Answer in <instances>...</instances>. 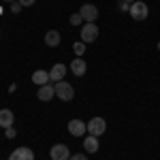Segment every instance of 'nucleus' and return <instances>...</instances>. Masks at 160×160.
<instances>
[{
  "label": "nucleus",
  "mask_w": 160,
  "mask_h": 160,
  "mask_svg": "<svg viewBox=\"0 0 160 160\" xmlns=\"http://www.w3.org/2000/svg\"><path fill=\"white\" fill-rule=\"evenodd\" d=\"M56 96H58L60 100H64V102L73 100V98H75L73 86H71L68 81H58V83H56Z\"/></svg>",
  "instance_id": "1"
},
{
  "label": "nucleus",
  "mask_w": 160,
  "mask_h": 160,
  "mask_svg": "<svg viewBox=\"0 0 160 160\" xmlns=\"http://www.w3.org/2000/svg\"><path fill=\"white\" fill-rule=\"evenodd\" d=\"M130 17L132 19H137V22H143V19H148V15H149V9H148V4L145 2H141V0H137V2H132L130 4Z\"/></svg>",
  "instance_id": "2"
},
{
  "label": "nucleus",
  "mask_w": 160,
  "mask_h": 160,
  "mask_svg": "<svg viewBox=\"0 0 160 160\" xmlns=\"http://www.w3.org/2000/svg\"><path fill=\"white\" fill-rule=\"evenodd\" d=\"M105 130H107V122H105L102 118H92V120L88 122V132H90V135L100 137Z\"/></svg>",
  "instance_id": "3"
},
{
  "label": "nucleus",
  "mask_w": 160,
  "mask_h": 160,
  "mask_svg": "<svg viewBox=\"0 0 160 160\" xmlns=\"http://www.w3.org/2000/svg\"><path fill=\"white\" fill-rule=\"evenodd\" d=\"M49 156H51V160H68L71 158V149L66 148L64 143H56L49 149Z\"/></svg>",
  "instance_id": "4"
},
{
  "label": "nucleus",
  "mask_w": 160,
  "mask_h": 160,
  "mask_svg": "<svg viewBox=\"0 0 160 160\" xmlns=\"http://www.w3.org/2000/svg\"><path fill=\"white\" fill-rule=\"evenodd\" d=\"M98 38V26L96 24H86L81 28V41L83 43H94Z\"/></svg>",
  "instance_id": "5"
},
{
  "label": "nucleus",
  "mask_w": 160,
  "mask_h": 160,
  "mask_svg": "<svg viewBox=\"0 0 160 160\" xmlns=\"http://www.w3.org/2000/svg\"><path fill=\"white\" fill-rule=\"evenodd\" d=\"M79 13H81V17H83L86 24H94L96 17H98V9H96L94 4H83V7L79 9Z\"/></svg>",
  "instance_id": "6"
},
{
  "label": "nucleus",
  "mask_w": 160,
  "mask_h": 160,
  "mask_svg": "<svg viewBox=\"0 0 160 160\" xmlns=\"http://www.w3.org/2000/svg\"><path fill=\"white\" fill-rule=\"evenodd\" d=\"M9 160H34V152L30 148H17L11 152Z\"/></svg>",
  "instance_id": "7"
},
{
  "label": "nucleus",
  "mask_w": 160,
  "mask_h": 160,
  "mask_svg": "<svg viewBox=\"0 0 160 160\" xmlns=\"http://www.w3.org/2000/svg\"><path fill=\"white\" fill-rule=\"evenodd\" d=\"M68 132L73 137H81L83 132H88V124L81 122V120H71L68 122Z\"/></svg>",
  "instance_id": "8"
},
{
  "label": "nucleus",
  "mask_w": 160,
  "mask_h": 160,
  "mask_svg": "<svg viewBox=\"0 0 160 160\" xmlns=\"http://www.w3.org/2000/svg\"><path fill=\"white\" fill-rule=\"evenodd\" d=\"M71 71H73L75 77H83V75H86V71H88L86 60H83V58H75V60L71 62Z\"/></svg>",
  "instance_id": "9"
},
{
  "label": "nucleus",
  "mask_w": 160,
  "mask_h": 160,
  "mask_svg": "<svg viewBox=\"0 0 160 160\" xmlns=\"http://www.w3.org/2000/svg\"><path fill=\"white\" fill-rule=\"evenodd\" d=\"M64 75H66V66H64V64L58 62V64H53V66H51V71H49V79H51V81H56V83H58V81L64 79Z\"/></svg>",
  "instance_id": "10"
},
{
  "label": "nucleus",
  "mask_w": 160,
  "mask_h": 160,
  "mask_svg": "<svg viewBox=\"0 0 160 160\" xmlns=\"http://www.w3.org/2000/svg\"><path fill=\"white\" fill-rule=\"evenodd\" d=\"M38 98L43 100V102H47V100H51L53 96H56V86H49V83H45V86L38 88Z\"/></svg>",
  "instance_id": "11"
},
{
  "label": "nucleus",
  "mask_w": 160,
  "mask_h": 160,
  "mask_svg": "<svg viewBox=\"0 0 160 160\" xmlns=\"http://www.w3.org/2000/svg\"><path fill=\"white\" fill-rule=\"evenodd\" d=\"M83 148H86V152L88 154H96L98 152V137H94V135H90V137H86L83 139Z\"/></svg>",
  "instance_id": "12"
},
{
  "label": "nucleus",
  "mask_w": 160,
  "mask_h": 160,
  "mask_svg": "<svg viewBox=\"0 0 160 160\" xmlns=\"http://www.w3.org/2000/svg\"><path fill=\"white\" fill-rule=\"evenodd\" d=\"M60 41H62V37H60L58 30H49V32L45 34V45H47V47H58Z\"/></svg>",
  "instance_id": "13"
},
{
  "label": "nucleus",
  "mask_w": 160,
  "mask_h": 160,
  "mask_svg": "<svg viewBox=\"0 0 160 160\" xmlns=\"http://www.w3.org/2000/svg\"><path fill=\"white\" fill-rule=\"evenodd\" d=\"M32 81L41 88V86H45V83H49L51 79H49V73H47V71H34V73H32Z\"/></svg>",
  "instance_id": "14"
},
{
  "label": "nucleus",
  "mask_w": 160,
  "mask_h": 160,
  "mask_svg": "<svg viewBox=\"0 0 160 160\" xmlns=\"http://www.w3.org/2000/svg\"><path fill=\"white\" fill-rule=\"evenodd\" d=\"M0 126L2 128H11L13 126V111H9V109L0 111Z\"/></svg>",
  "instance_id": "15"
},
{
  "label": "nucleus",
  "mask_w": 160,
  "mask_h": 160,
  "mask_svg": "<svg viewBox=\"0 0 160 160\" xmlns=\"http://www.w3.org/2000/svg\"><path fill=\"white\" fill-rule=\"evenodd\" d=\"M73 51L77 53V58H81V56L86 53V43H83V41H79V43H75V45H73Z\"/></svg>",
  "instance_id": "16"
},
{
  "label": "nucleus",
  "mask_w": 160,
  "mask_h": 160,
  "mask_svg": "<svg viewBox=\"0 0 160 160\" xmlns=\"http://www.w3.org/2000/svg\"><path fill=\"white\" fill-rule=\"evenodd\" d=\"M68 22H71V24H73V26H79V24H81V22H83V17H81V13H73Z\"/></svg>",
  "instance_id": "17"
},
{
  "label": "nucleus",
  "mask_w": 160,
  "mask_h": 160,
  "mask_svg": "<svg viewBox=\"0 0 160 160\" xmlns=\"http://www.w3.org/2000/svg\"><path fill=\"white\" fill-rule=\"evenodd\" d=\"M22 9H24V7H22L19 2H11V13H19Z\"/></svg>",
  "instance_id": "18"
},
{
  "label": "nucleus",
  "mask_w": 160,
  "mask_h": 160,
  "mask_svg": "<svg viewBox=\"0 0 160 160\" xmlns=\"http://www.w3.org/2000/svg\"><path fill=\"white\" fill-rule=\"evenodd\" d=\"M4 135H7V139H13V137L17 135V132H15V128L11 126V128H4Z\"/></svg>",
  "instance_id": "19"
},
{
  "label": "nucleus",
  "mask_w": 160,
  "mask_h": 160,
  "mask_svg": "<svg viewBox=\"0 0 160 160\" xmlns=\"http://www.w3.org/2000/svg\"><path fill=\"white\" fill-rule=\"evenodd\" d=\"M17 2H19L22 7H32V4H34L37 0H17Z\"/></svg>",
  "instance_id": "20"
},
{
  "label": "nucleus",
  "mask_w": 160,
  "mask_h": 160,
  "mask_svg": "<svg viewBox=\"0 0 160 160\" xmlns=\"http://www.w3.org/2000/svg\"><path fill=\"white\" fill-rule=\"evenodd\" d=\"M68 160H88V158L83 156V154H75V156H71Z\"/></svg>",
  "instance_id": "21"
},
{
  "label": "nucleus",
  "mask_w": 160,
  "mask_h": 160,
  "mask_svg": "<svg viewBox=\"0 0 160 160\" xmlns=\"http://www.w3.org/2000/svg\"><path fill=\"white\" fill-rule=\"evenodd\" d=\"M120 11H130V4H126V2H120Z\"/></svg>",
  "instance_id": "22"
},
{
  "label": "nucleus",
  "mask_w": 160,
  "mask_h": 160,
  "mask_svg": "<svg viewBox=\"0 0 160 160\" xmlns=\"http://www.w3.org/2000/svg\"><path fill=\"white\" fill-rule=\"evenodd\" d=\"M122 2H126V4H132V2H137V0H122Z\"/></svg>",
  "instance_id": "23"
},
{
  "label": "nucleus",
  "mask_w": 160,
  "mask_h": 160,
  "mask_svg": "<svg viewBox=\"0 0 160 160\" xmlns=\"http://www.w3.org/2000/svg\"><path fill=\"white\" fill-rule=\"evenodd\" d=\"M2 2H17V0H2Z\"/></svg>",
  "instance_id": "24"
},
{
  "label": "nucleus",
  "mask_w": 160,
  "mask_h": 160,
  "mask_svg": "<svg viewBox=\"0 0 160 160\" xmlns=\"http://www.w3.org/2000/svg\"><path fill=\"white\" fill-rule=\"evenodd\" d=\"M158 49H160V43H158Z\"/></svg>",
  "instance_id": "25"
}]
</instances>
